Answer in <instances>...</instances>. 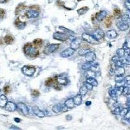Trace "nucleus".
Here are the masks:
<instances>
[{"mask_svg":"<svg viewBox=\"0 0 130 130\" xmlns=\"http://www.w3.org/2000/svg\"><path fill=\"white\" fill-rule=\"evenodd\" d=\"M24 52L25 54L30 57H36L39 54V50L33 46L32 44H27L24 47Z\"/></svg>","mask_w":130,"mask_h":130,"instance_id":"f257e3e1","label":"nucleus"},{"mask_svg":"<svg viewBox=\"0 0 130 130\" xmlns=\"http://www.w3.org/2000/svg\"><path fill=\"white\" fill-rule=\"evenodd\" d=\"M22 73L24 75H25V76L31 77V76H33L34 74L35 68H34V66L25 65V66L22 67Z\"/></svg>","mask_w":130,"mask_h":130,"instance_id":"f03ea898","label":"nucleus"},{"mask_svg":"<svg viewBox=\"0 0 130 130\" xmlns=\"http://www.w3.org/2000/svg\"><path fill=\"white\" fill-rule=\"evenodd\" d=\"M82 39L85 40V41H86L89 44H98L99 43V41H98L94 37L93 35H91V34H89L88 33H85L83 34H82Z\"/></svg>","mask_w":130,"mask_h":130,"instance_id":"7ed1b4c3","label":"nucleus"},{"mask_svg":"<svg viewBox=\"0 0 130 130\" xmlns=\"http://www.w3.org/2000/svg\"><path fill=\"white\" fill-rule=\"evenodd\" d=\"M59 48V45L57 44H52L50 45L47 46L45 48H44V53L46 55H49L53 53L56 51L57 49Z\"/></svg>","mask_w":130,"mask_h":130,"instance_id":"20e7f679","label":"nucleus"},{"mask_svg":"<svg viewBox=\"0 0 130 130\" xmlns=\"http://www.w3.org/2000/svg\"><path fill=\"white\" fill-rule=\"evenodd\" d=\"M53 39L55 40H59V41H66L68 39V37L66 35L65 33H60V32H56L55 33L53 34Z\"/></svg>","mask_w":130,"mask_h":130,"instance_id":"39448f33","label":"nucleus"},{"mask_svg":"<svg viewBox=\"0 0 130 130\" xmlns=\"http://www.w3.org/2000/svg\"><path fill=\"white\" fill-rule=\"evenodd\" d=\"M74 52H75L74 49H73L71 48H68L67 49H64V51L61 52L60 56L63 57V58H68V57L72 56V55L74 54Z\"/></svg>","mask_w":130,"mask_h":130,"instance_id":"423d86ee","label":"nucleus"},{"mask_svg":"<svg viewBox=\"0 0 130 130\" xmlns=\"http://www.w3.org/2000/svg\"><path fill=\"white\" fill-rule=\"evenodd\" d=\"M93 36L98 41H100V40L102 39L103 37H104L105 33H104V32L101 29H96L93 33Z\"/></svg>","mask_w":130,"mask_h":130,"instance_id":"0eeeda50","label":"nucleus"},{"mask_svg":"<svg viewBox=\"0 0 130 130\" xmlns=\"http://www.w3.org/2000/svg\"><path fill=\"white\" fill-rule=\"evenodd\" d=\"M17 107L24 115H28V113H29V109H28L27 106L25 103H18L17 105Z\"/></svg>","mask_w":130,"mask_h":130,"instance_id":"6e6552de","label":"nucleus"},{"mask_svg":"<svg viewBox=\"0 0 130 130\" xmlns=\"http://www.w3.org/2000/svg\"><path fill=\"white\" fill-rule=\"evenodd\" d=\"M32 110L34 115L36 116H37L38 117H39V118H44V116H46L44 112H43L42 111L40 110V109L38 107H37V106L33 107Z\"/></svg>","mask_w":130,"mask_h":130,"instance_id":"1a4fd4ad","label":"nucleus"},{"mask_svg":"<svg viewBox=\"0 0 130 130\" xmlns=\"http://www.w3.org/2000/svg\"><path fill=\"white\" fill-rule=\"evenodd\" d=\"M106 16H107V13H106V11L104 10H101L100 12H97L95 15V18L99 22H101L103 21L105 18H106Z\"/></svg>","mask_w":130,"mask_h":130,"instance_id":"9d476101","label":"nucleus"},{"mask_svg":"<svg viewBox=\"0 0 130 130\" xmlns=\"http://www.w3.org/2000/svg\"><path fill=\"white\" fill-rule=\"evenodd\" d=\"M39 15V13L34 10H27L25 13V16L27 18H37Z\"/></svg>","mask_w":130,"mask_h":130,"instance_id":"9b49d317","label":"nucleus"},{"mask_svg":"<svg viewBox=\"0 0 130 130\" xmlns=\"http://www.w3.org/2000/svg\"><path fill=\"white\" fill-rule=\"evenodd\" d=\"M5 109L6 110L8 111H10V112H13L16 111V109H17V106L13 102L11 101H8V103H7V105L5 106Z\"/></svg>","mask_w":130,"mask_h":130,"instance_id":"f8f14e48","label":"nucleus"},{"mask_svg":"<svg viewBox=\"0 0 130 130\" xmlns=\"http://www.w3.org/2000/svg\"><path fill=\"white\" fill-rule=\"evenodd\" d=\"M116 26H117L118 29H119L120 31H125L126 30H128L129 27H130L129 25L125 24H124V23L123 22H122V21H120V22H117Z\"/></svg>","mask_w":130,"mask_h":130,"instance_id":"ddd939ff","label":"nucleus"},{"mask_svg":"<svg viewBox=\"0 0 130 130\" xmlns=\"http://www.w3.org/2000/svg\"><path fill=\"white\" fill-rule=\"evenodd\" d=\"M85 57L86 62H93L96 59V54L93 52H90Z\"/></svg>","mask_w":130,"mask_h":130,"instance_id":"4468645a","label":"nucleus"},{"mask_svg":"<svg viewBox=\"0 0 130 130\" xmlns=\"http://www.w3.org/2000/svg\"><path fill=\"white\" fill-rule=\"evenodd\" d=\"M56 79V81L57 83L60 84V85H66L68 83V81L66 77H61V76H57L55 77Z\"/></svg>","mask_w":130,"mask_h":130,"instance_id":"2eb2a0df","label":"nucleus"},{"mask_svg":"<svg viewBox=\"0 0 130 130\" xmlns=\"http://www.w3.org/2000/svg\"><path fill=\"white\" fill-rule=\"evenodd\" d=\"M80 43H81V40L76 39V40H74V41L71 42V44H70V48L76 51V50H77V49H78L79 48V46H80Z\"/></svg>","mask_w":130,"mask_h":130,"instance_id":"dca6fc26","label":"nucleus"},{"mask_svg":"<svg viewBox=\"0 0 130 130\" xmlns=\"http://www.w3.org/2000/svg\"><path fill=\"white\" fill-rule=\"evenodd\" d=\"M114 72L116 76H123L125 74V69L123 68V66H118L116 67Z\"/></svg>","mask_w":130,"mask_h":130,"instance_id":"f3484780","label":"nucleus"},{"mask_svg":"<svg viewBox=\"0 0 130 130\" xmlns=\"http://www.w3.org/2000/svg\"><path fill=\"white\" fill-rule=\"evenodd\" d=\"M7 103V97L5 95H1V96H0V107L4 108Z\"/></svg>","mask_w":130,"mask_h":130,"instance_id":"a211bd4d","label":"nucleus"},{"mask_svg":"<svg viewBox=\"0 0 130 130\" xmlns=\"http://www.w3.org/2000/svg\"><path fill=\"white\" fill-rule=\"evenodd\" d=\"M117 35H118L117 32L114 29L109 30L107 32V37L109 38V39H115L116 37H117Z\"/></svg>","mask_w":130,"mask_h":130,"instance_id":"6ab92c4d","label":"nucleus"},{"mask_svg":"<svg viewBox=\"0 0 130 130\" xmlns=\"http://www.w3.org/2000/svg\"><path fill=\"white\" fill-rule=\"evenodd\" d=\"M64 105L70 109H72L74 107V99L73 98H70L68 99L64 102Z\"/></svg>","mask_w":130,"mask_h":130,"instance_id":"aec40b11","label":"nucleus"},{"mask_svg":"<svg viewBox=\"0 0 130 130\" xmlns=\"http://www.w3.org/2000/svg\"><path fill=\"white\" fill-rule=\"evenodd\" d=\"M73 99H74V104L76 106H80L82 103V96L80 95L79 94L78 95L75 96Z\"/></svg>","mask_w":130,"mask_h":130,"instance_id":"412c9836","label":"nucleus"},{"mask_svg":"<svg viewBox=\"0 0 130 130\" xmlns=\"http://www.w3.org/2000/svg\"><path fill=\"white\" fill-rule=\"evenodd\" d=\"M94 63H93V62H86L85 63H84L83 65H82V69L84 70H91L92 66H93V64Z\"/></svg>","mask_w":130,"mask_h":130,"instance_id":"4be33fe9","label":"nucleus"},{"mask_svg":"<svg viewBox=\"0 0 130 130\" xmlns=\"http://www.w3.org/2000/svg\"><path fill=\"white\" fill-rule=\"evenodd\" d=\"M15 25H16V26L18 28H19L20 29H24V28L25 27L26 24H25V22H22V21L18 18V19H17V20H16V22H15Z\"/></svg>","mask_w":130,"mask_h":130,"instance_id":"5701e85b","label":"nucleus"},{"mask_svg":"<svg viewBox=\"0 0 130 130\" xmlns=\"http://www.w3.org/2000/svg\"><path fill=\"white\" fill-rule=\"evenodd\" d=\"M109 94L110 95L111 98L113 99L114 100H116L117 99V98H118V95H117V93H116V89H115V88L110 89L109 91Z\"/></svg>","mask_w":130,"mask_h":130,"instance_id":"b1692460","label":"nucleus"},{"mask_svg":"<svg viewBox=\"0 0 130 130\" xmlns=\"http://www.w3.org/2000/svg\"><path fill=\"white\" fill-rule=\"evenodd\" d=\"M56 81V79L52 78V77H50V78H48L47 79V81H46V85L48 87H52L53 86L55 83Z\"/></svg>","mask_w":130,"mask_h":130,"instance_id":"393cba45","label":"nucleus"},{"mask_svg":"<svg viewBox=\"0 0 130 130\" xmlns=\"http://www.w3.org/2000/svg\"><path fill=\"white\" fill-rule=\"evenodd\" d=\"M121 21L123 22L125 24H128L130 25V18L129 16V15L125 14H124L121 17Z\"/></svg>","mask_w":130,"mask_h":130,"instance_id":"a878e982","label":"nucleus"},{"mask_svg":"<svg viewBox=\"0 0 130 130\" xmlns=\"http://www.w3.org/2000/svg\"><path fill=\"white\" fill-rule=\"evenodd\" d=\"M86 81L88 83L91 84L92 85L93 87H97L98 85V81H96V79L93 77H88V78H87Z\"/></svg>","mask_w":130,"mask_h":130,"instance_id":"bb28decb","label":"nucleus"},{"mask_svg":"<svg viewBox=\"0 0 130 130\" xmlns=\"http://www.w3.org/2000/svg\"><path fill=\"white\" fill-rule=\"evenodd\" d=\"M52 110L55 113H61L62 112V105L61 104H56L53 106Z\"/></svg>","mask_w":130,"mask_h":130,"instance_id":"cd10ccee","label":"nucleus"},{"mask_svg":"<svg viewBox=\"0 0 130 130\" xmlns=\"http://www.w3.org/2000/svg\"><path fill=\"white\" fill-rule=\"evenodd\" d=\"M85 74H86L87 78H88V77H93V78H94L96 76V72L93 71L92 70H87L86 72H85Z\"/></svg>","mask_w":130,"mask_h":130,"instance_id":"c85d7f7f","label":"nucleus"},{"mask_svg":"<svg viewBox=\"0 0 130 130\" xmlns=\"http://www.w3.org/2000/svg\"><path fill=\"white\" fill-rule=\"evenodd\" d=\"M90 52H91V49H81L79 50L78 54L80 56H85Z\"/></svg>","mask_w":130,"mask_h":130,"instance_id":"c756f323","label":"nucleus"},{"mask_svg":"<svg viewBox=\"0 0 130 130\" xmlns=\"http://www.w3.org/2000/svg\"><path fill=\"white\" fill-rule=\"evenodd\" d=\"M88 92V89L87 88V87L85 85H83V87H81L80 89H79V94L81 95V96H85L86 95L87 93Z\"/></svg>","mask_w":130,"mask_h":130,"instance_id":"7c9ffc66","label":"nucleus"},{"mask_svg":"<svg viewBox=\"0 0 130 130\" xmlns=\"http://www.w3.org/2000/svg\"><path fill=\"white\" fill-rule=\"evenodd\" d=\"M13 40H14L13 38L10 35H7L4 38V41L7 44H10L13 42Z\"/></svg>","mask_w":130,"mask_h":130,"instance_id":"2f4dec72","label":"nucleus"},{"mask_svg":"<svg viewBox=\"0 0 130 130\" xmlns=\"http://www.w3.org/2000/svg\"><path fill=\"white\" fill-rule=\"evenodd\" d=\"M88 10V8L87 7H82L77 10V13L79 15H83L85 14Z\"/></svg>","mask_w":130,"mask_h":130,"instance_id":"473e14b6","label":"nucleus"},{"mask_svg":"<svg viewBox=\"0 0 130 130\" xmlns=\"http://www.w3.org/2000/svg\"><path fill=\"white\" fill-rule=\"evenodd\" d=\"M33 44L34 46H41L42 44V40L40 39H36L33 40Z\"/></svg>","mask_w":130,"mask_h":130,"instance_id":"72a5a7b5","label":"nucleus"},{"mask_svg":"<svg viewBox=\"0 0 130 130\" xmlns=\"http://www.w3.org/2000/svg\"><path fill=\"white\" fill-rule=\"evenodd\" d=\"M116 54H117V56L119 57H122L124 56V49H118L116 52Z\"/></svg>","mask_w":130,"mask_h":130,"instance_id":"f704fd0d","label":"nucleus"},{"mask_svg":"<svg viewBox=\"0 0 130 130\" xmlns=\"http://www.w3.org/2000/svg\"><path fill=\"white\" fill-rule=\"evenodd\" d=\"M124 81V77L123 76H116L115 77V81L116 83L118 82H121V81Z\"/></svg>","mask_w":130,"mask_h":130,"instance_id":"c9c22d12","label":"nucleus"},{"mask_svg":"<svg viewBox=\"0 0 130 130\" xmlns=\"http://www.w3.org/2000/svg\"><path fill=\"white\" fill-rule=\"evenodd\" d=\"M83 85H85V86L88 89V91H92V88H93V86H92L91 84L87 83V81L84 82Z\"/></svg>","mask_w":130,"mask_h":130,"instance_id":"e433bc0d","label":"nucleus"},{"mask_svg":"<svg viewBox=\"0 0 130 130\" xmlns=\"http://www.w3.org/2000/svg\"><path fill=\"white\" fill-rule=\"evenodd\" d=\"M111 24H112V21L111 20L110 18H107L105 22V25L107 27H110L111 26Z\"/></svg>","mask_w":130,"mask_h":130,"instance_id":"4c0bfd02","label":"nucleus"},{"mask_svg":"<svg viewBox=\"0 0 130 130\" xmlns=\"http://www.w3.org/2000/svg\"><path fill=\"white\" fill-rule=\"evenodd\" d=\"M31 94H32L33 97L34 98H37L40 95L39 91H37V90H33L32 92H31Z\"/></svg>","mask_w":130,"mask_h":130,"instance_id":"58836bf2","label":"nucleus"},{"mask_svg":"<svg viewBox=\"0 0 130 130\" xmlns=\"http://www.w3.org/2000/svg\"><path fill=\"white\" fill-rule=\"evenodd\" d=\"M59 29H61L62 31H63L64 32L70 33H72V34H74V32H73L72 31L68 29H66V27H63V26H60V27H59Z\"/></svg>","mask_w":130,"mask_h":130,"instance_id":"ea45409f","label":"nucleus"},{"mask_svg":"<svg viewBox=\"0 0 130 130\" xmlns=\"http://www.w3.org/2000/svg\"><path fill=\"white\" fill-rule=\"evenodd\" d=\"M120 112H121V109L120 107H116L114 111H113V113L115 115H120Z\"/></svg>","mask_w":130,"mask_h":130,"instance_id":"a19ab883","label":"nucleus"},{"mask_svg":"<svg viewBox=\"0 0 130 130\" xmlns=\"http://www.w3.org/2000/svg\"><path fill=\"white\" fill-rule=\"evenodd\" d=\"M130 93V88H128V87H124V89H123L122 94L124 95H127Z\"/></svg>","mask_w":130,"mask_h":130,"instance_id":"79ce46f5","label":"nucleus"},{"mask_svg":"<svg viewBox=\"0 0 130 130\" xmlns=\"http://www.w3.org/2000/svg\"><path fill=\"white\" fill-rule=\"evenodd\" d=\"M114 14L115 15L116 17H119L121 15V10L118 9H116L114 10Z\"/></svg>","mask_w":130,"mask_h":130,"instance_id":"37998d69","label":"nucleus"},{"mask_svg":"<svg viewBox=\"0 0 130 130\" xmlns=\"http://www.w3.org/2000/svg\"><path fill=\"white\" fill-rule=\"evenodd\" d=\"M128 110H129V109H128V108L123 109L122 110H121V112H120V115H121L122 116H124L126 115V113H128Z\"/></svg>","mask_w":130,"mask_h":130,"instance_id":"c03bdc74","label":"nucleus"},{"mask_svg":"<svg viewBox=\"0 0 130 130\" xmlns=\"http://www.w3.org/2000/svg\"><path fill=\"white\" fill-rule=\"evenodd\" d=\"M5 15V10L2 9H0V19H2L4 18Z\"/></svg>","mask_w":130,"mask_h":130,"instance_id":"a18cd8bd","label":"nucleus"},{"mask_svg":"<svg viewBox=\"0 0 130 130\" xmlns=\"http://www.w3.org/2000/svg\"><path fill=\"white\" fill-rule=\"evenodd\" d=\"M3 90H4V92H5V93H9L10 91V86H9V85H5V86L4 87V88H3Z\"/></svg>","mask_w":130,"mask_h":130,"instance_id":"49530a36","label":"nucleus"},{"mask_svg":"<svg viewBox=\"0 0 130 130\" xmlns=\"http://www.w3.org/2000/svg\"><path fill=\"white\" fill-rule=\"evenodd\" d=\"M124 56L125 57L130 56V48L124 49Z\"/></svg>","mask_w":130,"mask_h":130,"instance_id":"de8ad7c7","label":"nucleus"},{"mask_svg":"<svg viewBox=\"0 0 130 130\" xmlns=\"http://www.w3.org/2000/svg\"><path fill=\"white\" fill-rule=\"evenodd\" d=\"M124 81L127 85H130V76H127L124 77Z\"/></svg>","mask_w":130,"mask_h":130,"instance_id":"09e8293b","label":"nucleus"},{"mask_svg":"<svg viewBox=\"0 0 130 130\" xmlns=\"http://www.w3.org/2000/svg\"><path fill=\"white\" fill-rule=\"evenodd\" d=\"M125 7L127 8V9H128V10L130 12V1H127L125 3Z\"/></svg>","mask_w":130,"mask_h":130,"instance_id":"8fccbe9b","label":"nucleus"},{"mask_svg":"<svg viewBox=\"0 0 130 130\" xmlns=\"http://www.w3.org/2000/svg\"><path fill=\"white\" fill-rule=\"evenodd\" d=\"M124 118H125V119H126V120H129L130 118V110H128V113H126V115H125V116H124Z\"/></svg>","mask_w":130,"mask_h":130,"instance_id":"3c124183","label":"nucleus"},{"mask_svg":"<svg viewBox=\"0 0 130 130\" xmlns=\"http://www.w3.org/2000/svg\"><path fill=\"white\" fill-rule=\"evenodd\" d=\"M68 39L70 40H71L72 42V41H74V40L76 39V37H74V36H72V35H70V36H69V37H68Z\"/></svg>","mask_w":130,"mask_h":130,"instance_id":"603ef678","label":"nucleus"},{"mask_svg":"<svg viewBox=\"0 0 130 130\" xmlns=\"http://www.w3.org/2000/svg\"><path fill=\"white\" fill-rule=\"evenodd\" d=\"M10 130H20V128H18V127H14V126H12V127H10Z\"/></svg>","mask_w":130,"mask_h":130,"instance_id":"864d4df0","label":"nucleus"},{"mask_svg":"<svg viewBox=\"0 0 130 130\" xmlns=\"http://www.w3.org/2000/svg\"><path fill=\"white\" fill-rule=\"evenodd\" d=\"M66 118L68 120H70L72 119V116H71V115H67L66 116Z\"/></svg>","mask_w":130,"mask_h":130,"instance_id":"5fc2aeb1","label":"nucleus"},{"mask_svg":"<svg viewBox=\"0 0 130 130\" xmlns=\"http://www.w3.org/2000/svg\"><path fill=\"white\" fill-rule=\"evenodd\" d=\"M85 105H86L87 106H90V105H91V101H86V103H85Z\"/></svg>","mask_w":130,"mask_h":130,"instance_id":"6e6d98bb","label":"nucleus"},{"mask_svg":"<svg viewBox=\"0 0 130 130\" xmlns=\"http://www.w3.org/2000/svg\"><path fill=\"white\" fill-rule=\"evenodd\" d=\"M14 121L15 122H20V121H21V120H20V118H14Z\"/></svg>","mask_w":130,"mask_h":130,"instance_id":"4d7b16f0","label":"nucleus"},{"mask_svg":"<svg viewBox=\"0 0 130 130\" xmlns=\"http://www.w3.org/2000/svg\"><path fill=\"white\" fill-rule=\"evenodd\" d=\"M129 120V122H130V119H129V120Z\"/></svg>","mask_w":130,"mask_h":130,"instance_id":"13d9d810","label":"nucleus"},{"mask_svg":"<svg viewBox=\"0 0 130 130\" xmlns=\"http://www.w3.org/2000/svg\"><path fill=\"white\" fill-rule=\"evenodd\" d=\"M128 15H129V16H130V14H128Z\"/></svg>","mask_w":130,"mask_h":130,"instance_id":"bf43d9fd","label":"nucleus"},{"mask_svg":"<svg viewBox=\"0 0 130 130\" xmlns=\"http://www.w3.org/2000/svg\"><path fill=\"white\" fill-rule=\"evenodd\" d=\"M128 1H130V0H128Z\"/></svg>","mask_w":130,"mask_h":130,"instance_id":"052dcab7","label":"nucleus"},{"mask_svg":"<svg viewBox=\"0 0 130 130\" xmlns=\"http://www.w3.org/2000/svg\"><path fill=\"white\" fill-rule=\"evenodd\" d=\"M0 92H1V88H0Z\"/></svg>","mask_w":130,"mask_h":130,"instance_id":"680f3d73","label":"nucleus"}]
</instances>
